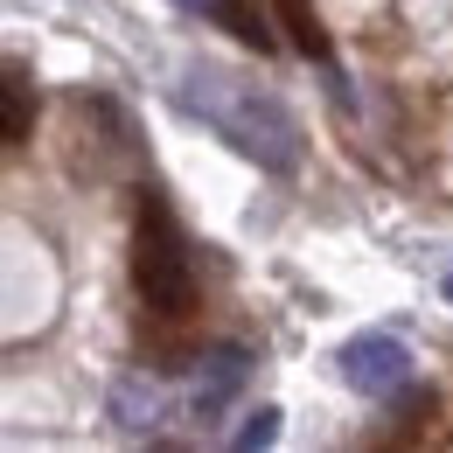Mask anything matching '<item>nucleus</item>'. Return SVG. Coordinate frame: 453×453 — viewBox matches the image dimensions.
<instances>
[{"label": "nucleus", "mask_w": 453, "mask_h": 453, "mask_svg": "<svg viewBox=\"0 0 453 453\" xmlns=\"http://www.w3.org/2000/svg\"><path fill=\"white\" fill-rule=\"evenodd\" d=\"M273 7H280V28H286V42H293L300 57H314V63H335V57H328V28H321L314 0H273Z\"/></svg>", "instance_id": "nucleus-6"}, {"label": "nucleus", "mask_w": 453, "mask_h": 453, "mask_svg": "<svg viewBox=\"0 0 453 453\" xmlns=\"http://www.w3.org/2000/svg\"><path fill=\"white\" fill-rule=\"evenodd\" d=\"M181 7L210 14L217 28H230V35H237V42H251V50H273V21H265V7H258V0H181Z\"/></svg>", "instance_id": "nucleus-4"}, {"label": "nucleus", "mask_w": 453, "mask_h": 453, "mask_svg": "<svg viewBox=\"0 0 453 453\" xmlns=\"http://www.w3.org/2000/svg\"><path fill=\"white\" fill-rule=\"evenodd\" d=\"M112 418L119 426H147V418H154V391H147L140 377H126V384L112 391Z\"/></svg>", "instance_id": "nucleus-8"}, {"label": "nucleus", "mask_w": 453, "mask_h": 453, "mask_svg": "<svg viewBox=\"0 0 453 453\" xmlns=\"http://www.w3.org/2000/svg\"><path fill=\"white\" fill-rule=\"evenodd\" d=\"M133 286L147 321H188L196 314V258H188V230L174 217V203L161 188H140V230H133Z\"/></svg>", "instance_id": "nucleus-1"}, {"label": "nucleus", "mask_w": 453, "mask_h": 453, "mask_svg": "<svg viewBox=\"0 0 453 453\" xmlns=\"http://www.w3.org/2000/svg\"><path fill=\"white\" fill-rule=\"evenodd\" d=\"M188 105L210 119L237 154H251L258 168H273V174L293 168V154H300V147H293V119H286L273 98H251V91H237V98H210V91H203V98H196V91H188Z\"/></svg>", "instance_id": "nucleus-2"}, {"label": "nucleus", "mask_w": 453, "mask_h": 453, "mask_svg": "<svg viewBox=\"0 0 453 453\" xmlns=\"http://www.w3.org/2000/svg\"><path fill=\"white\" fill-rule=\"evenodd\" d=\"M244 370H251L244 349H217V356H210V377H203V391H196V411H203V418L224 411L230 397H237V384H244Z\"/></svg>", "instance_id": "nucleus-5"}, {"label": "nucleus", "mask_w": 453, "mask_h": 453, "mask_svg": "<svg viewBox=\"0 0 453 453\" xmlns=\"http://www.w3.org/2000/svg\"><path fill=\"white\" fill-rule=\"evenodd\" d=\"M28 140V70L7 63V147Z\"/></svg>", "instance_id": "nucleus-7"}, {"label": "nucleus", "mask_w": 453, "mask_h": 453, "mask_svg": "<svg viewBox=\"0 0 453 453\" xmlns=\"http://www.w3.org/2000/svg\"><path fill=\"white\" fill-rule=\"evenodd\" d=\"M273 433H280V411H273V404H258V411L237 426V447H273Z\"/></svg>", "instance_id": "nucleus-9"}, {"label": "nucleus", "mask_w": 453, "mask_h": 453, "mask_svg": "<svg viewBox=\"0 0 453 453\" xmlns=\"http://www.w3.org/2000/svg\"><path fill=\"white\" fill-rule=\"evenodd\" d=\"M342 377L363 397H404L411 391V349L397 335H356L342 349Z\"/></svg>", "instance_id": "nucleus-3"}, {"label": "nucleus", "mask_w": 453, "mask_h": 453, "mask_svg": "<svg viewBox=\"0 0 453 453\" xmlns=\"http://www.w3.org/2000/svg\"><path fill=\"white\" fill-rule=\"evenodd\" d=\"M447 300H453V273H447Z\"/></svg>", "instance_id": "nucleus-10"}]
</instances>
